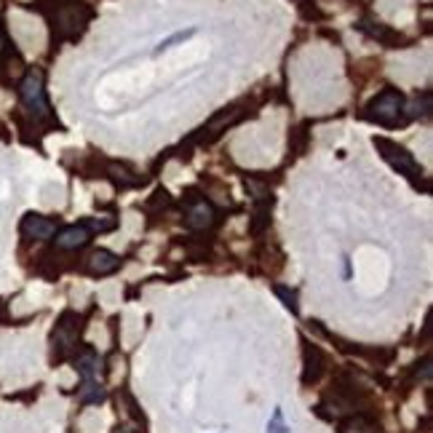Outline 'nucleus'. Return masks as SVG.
<instances>
[{"mask_svg": "<svg viewBox=\"0 0 433 433\" xmlns=\"http://www.w3.org/2000/svg\"><path fill=\"white\" fill-rule=\"evenodd\" d=\"M374 148L380 150V155H383L393 169H399V174H406L415 185H420L418 174L423 177V171H420V166L415 164L412 152H406L404 148L393 145V142H388V139H374Z\"/></svg>", "mask_w": 433, "mask_h": 433, "instance_id": "nucleus-1", "label": "nucleus"}, {"mask_svg": "<svg viewBox=\"0 0 433 433\" xmlns=\"http://www.w3.org/2000/svg\"><path fill=\"white\" fill-rule=\"evenodd\" d=\"M22 102L27 105L35 118H48V102H45V94H43V75L41 73H30L24 80H22Z\"/></svg>", "mask_w": 433, "mask_h": 433, "instance_id": "nucleus-2", "label": "nucleus"}, {"mask_svg": "<svg viewBox=\"0 0 433 433\" xmlns=\"http://www.w3.org/2000/svg\"><path fill=\"white\" fill-rule=\"evenodd\" d=\"M402 107H404V97L399 91H383L372 105H369V118L377 120V123H385V126H393L399 115H402Z\"/></svg>", "mask_w": 433, "mask_h": 433, "instance_id": "nucleus-3", "label": "nucleus"}, {"mask_svg": "<svg viewBox=\"0 0 433 433\" xmlns=\"http://www.w3.org/2000/svg\"><path fill=\"white\" fill-rule=\"evenodd\" d=\"M22 233L30 236V239L45 241L57 233V225L51 222V220H45V217H41V214H27L22 220Z\"/></svg>", "mask_w": 433, "mask_h": 433, "instance_id": "nucleus-4", "label": "nucleus"}, {"mask_svg": "<svg viewBox=\"0 0 433 433\" xmlns=\"http://www.w3.org/2000/svg\"><path fill=\"white\" fill-rule=\"evenodd\" d=\"M89 225H73V227H64L57 236V246L59 249H80V246L89 243Z\"/></svg>", "mask_w": 433, "mask_h": 433, "instance_id": "nucleus-5", "label": "nucleus"}, {"mask_svg": "<svg viewBox=\"0 0 433 433\" xmlns=\"http://www.w3.org/2000/svg\"><path fill=\"white\" fill-rule=\"evenodd\" d=\"M324 364H327L324 353L318 348H313V345H305V372H302V383L305 385L315 383L321 377V372H324Z\"/></svg>", "mask_w": 433, "mask_h": 433, "instance_id": "nucleus-6", "label": "nucleus"}, {"mask_svg": "<svg viewBox=\"0 0 433 433\" xmlns=\"http://www.w3.org/2000/svg\"><path fill=\"white\" fill-rule=\"evenodd\" d=\"M211 222H214V209H211V204H206V201H195L193 206H190V211H187V217H185V225L190 230H204Z\"/></svg>", "mask_w": 433, "mask_h": 433, "instance_id": "nucleus-7", "label": "nucleus"}, {"mask_svg": "<svg viewBox=\"0 0 433 433\" xmlns=\"http://www.w3.org/2000/svg\"><path fill=\"white\" fill-rule=\"evenodd\" d=\"M118 257L113 252H107V249H97V252L91 254L89 260V268L91 273H97V276H107V273H113V270H118Z\"/></svg>", "mask_w": 433, "mask_h": 433, "instance_id": "nucleus-8", "label": "nucleus"}, {"mask_svg": "<svg viewBox=\"0 0 433 433\" xmlns=\"http://www.w3.org/2000/svg\"><path fill=\"white\" fill-rule=\"evenodd\" d=\"M99 367H102V359H99L97 353H91V350L80 353V356H78V361H75V369H78V374H80V380H83V383L97 380Z\"/></svg>", "mask_w": 433, "mask_h": 433, "instance_id": "nucleus-9", "label": "nucleus"}, {"mask_svg": "<svg viewBox=\"0 0 433 433\" xmlns=\"http://www.w3.org/2000/svg\"><path fill=\"white\" fill-rule=\"evenodd\" d=\"M78 399H80V404H99V402H105V390L99 388V383H97V380H89V383H83V385H80Z\"/></svg>", "mask_w": 433, "mask_h": 433, "instance_id": "nucleus-10", "label": "nucleus"}, {"mask_svg": "<svg viewBox=\"0 0 433 433\" xmlns=\"http://www.w3.org/2000/svg\"><path fill=\"white\" fill-rule=\"evenodd\" d=\"M193 35H195V30H193V27H190V30H180V32H174L171 38H166V41H161V45H158V48H155L152 54H155V57H161L164 51H169V48H174V45H177V43H185V41H190Z\"/></svg>", "mask_w": 433, "mask_h": 433, "instance_id": "nucleus-11", "label": "nucleus"}, {"mask_svg": "<svg viewBox=\"0 0 433 433\" xmlns=\"http://www.w3.org/2000/svg\"><path fill=\"white\" fill-rule=\"evenodd\" d=\"M361 30L369 32L372 38H377V41H383V43H399V38L393 35L390 30H385V27H372L369 22H361Z\"/></svg>", "mask_w": 433, "mask_h": 433, "instance_id": "nucleus-12", "label": "nucleus"}, {"mask_svg": "<svg viewBox=\"0 0 433 433\" xmlns=\"http://www.w3.org/2000/svg\"><path fill=\"white\" fill-rule=\"evenodd\" d=\"M276 294L284 299V305L292 313H297V294H294V292H289L286 286H276Z\"/></svg>", "mask_w": 433, "mask_h": 433, "instance_id": "nucleus-13", "label": "nucleus"}, {"mask_svg": "<svg viewBox=\"0 0 433 433\" xmlns=\"http://www.w3.org/2000/svg\"><path fill=\"white\" fill-rule=\"evenodd\" d=\"M268 433H289V428L284 425V415H281V409L273 412V420L268 423Z\"/></svg>", "mask_w": 433, "mask_h": 433, "instance_id": "nucleus-14", "label": "nucleus"}, {"mask_svg": "<svg viewBox=\"0 0 433 433\" xmlns=\"http://www.w3.org/2000/svg\"><path fill=\"white\" fill-rule=\"evenodd\" d=\"M6 35H3V27H0V54H3V51H6Z\"/></svg>", "mask_w": 433, "mask_h": 433, "instance_id": "nucleus-15", "label": "nucleus"}]
</instances>
